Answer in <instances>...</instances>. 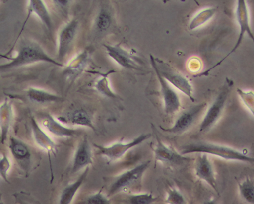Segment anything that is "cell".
Returning a JSON list of instances; mask_svg holds the SVG:
<instances>
[{"label": "cell", "instance_id": "cell-1", "mask_svg": "<svg viewBox=\"0 0 254 204\" xmlns=\"http://www.w3.org/2000/svg\"><path fill=\"white\" fill-rule=\"evenodd\" d=\"M17 55L8 59L10 62L0 65V72L9 71L13 68L34 64L36 63L46 62L64 67L62 63L55 60L44 51L42 47L35 41L21 38L18 43Z\"/></svg>", "mask_w": 254, "mask_h": 204}, {"label": "cell", "instance_id": "cell-2", "mask_svg": "<svg viewBox=\"0 0 254 204\" xmlns=\"http://www.w3.org/2000/svg\"><path fill=\"white\" fill-rule=\"evenodd\" d=\"M182 155L191 153H206L226 160L238 161L252 164L254 159L248 154L226 146L206 142H195L182 145L179 148Z\"/></svg>", "mask_w": 254, "mask_h": 204}, {"label": "cell", "instance_id": "cell-3", "mask_svg": "<svg viewBox=\"0 0 254 204\" xmlns=\"http://www.w3.org/2000/svg\"><path fill=\"white\" fill-rule=\"evenodd\" d=\"M150 62L152 67L155 68L160 75L177 89L187 95L190 100L195 101L193 96V90L191 84L186 77L179 73L168 63L164 61L154 58L150 55Z\"/></svg>", "mask_w": 254, "mask_h": 204}, {"label": "cell", "instance_id": "cell-4", "mask_svg": "<svg viewBox=\"0 0 254 204\" xmlns=\"http://www.w3.org/2000/svg\"><path fill=\"white\" fill-rule=\"evenodd\" d=\"M233 84V82L230 80H226L222 89L221 90L219 95L215 98L213 103L209 107L205 117L201 121L199 129L200 132H206L209 131L219 120L221 116H222L223 109L225 108L229 95H230Z\"/></svg>", "mask_w": 254, "mask_h": 204}, {"label": "cell", "instance_id": "cell-5", "mask_svg": "<svg viewBox=\"0 0 254 204\" xmlns=\"http://www.w3.org/2000/svg\"><path fill=\"white\" fill-rule=\"evenodd\" d=\"M150 162V161L143 162L117 176L110 187L107 197H111L121 191H125V190L139 184Z\"/></svg>", "mask_w": 254, "mask_h": 204}, {"label": "cell", "instance_id": "cell-6", "mask_svg": "<svg viewBox=\"0 0 254 204\" xmlns=\"http://www.w3.org/2000/svg\"><path fill=\"white\" fill-rule=\"evenodd\" d=\"M151 136V134H142L136 138L127 143L118 142L111 145L107 146V147L96 144H93V146L98 150L99 155L104 157V158L110 160V161H115L122 158L127 151L141 144L145 140L150 138Z\"/></svg>", "mask_w": 254, "mask_h": 204}, {"label": "cell", "instance_id": "cell-7", "mask_svg": "<svg viewBox=\"0 0 254 204\" xmlns=\"http://www.w3.org/2000/svg\"><path fill=\"white\" fill-rule=\"evenodd\" d=\"M236 15L237 23H238L239 26V38L238 39H237L236 45H234V48L232 49L230 53L226 55L224 59L221 60L219 63L215 65L214 67L210 68V69H209L210 70L215 67H216L218 65H219L226 58L230 56V55L237 50V49H238L240 45H241L243 40H244L245 34H247L251 39L254 40V35L250 26L249 10H248L247 0H237Z\"/></svg>", "mask_w": 254, "mask_h": 204}, {"label": "cell", "instance_id": "cell-8", "mask_svg": "<svg viewBox=\"0 0 254 204\" xmlns=\"http://www.w3.org/2000/svg\"><path fill=\"white\" fill-rule=\"evenodd\" d=\"M206 103H201L190 107L179 116L176 121L175 125L170 128L162 129L167 133L173 134H182L191 127L197 119L201 111L205 109Z\"/></svg>", "mask_w": 254, "mask_h": 204}, {"label": "cell", "instance_id": "cell-9", "mask_svg": "<svg viewBox=\"0 0 254 204\" xmlns=\"http://www.w3.org/2000/svg\"><path fill=\"white\" fill-rule=\"evenodd\" d=\"M153 131L154 130L153 129ZM157 140L155 147L153 148L154 159L165 164L181 165L190 161V158H186L181 153L179 154L175 150L165 145L162 142L158 134L154 131Z\"/></svg>", "mask_w": 254, "mask_h": 204}, {"label": "cell", "instance_id": "cell-10", "mask_svg": "<svg viewBox=\"0 0 254 204\" xmlns=\"http://www.w3.org/2000/svg\"><path fill=\"white\" fill-rule=\"evenodd\" d=\"M153 69L155 71L157 79L161 85V92L164 100L165 112L168 115L175 114L181 107L179 95L166 80L160 75L156 68H153Z\"/></svg>", "mask_w": 254, "mask_h": 204}, {"label": "cell", "instance_id": "cell-11", "mask_svg": "<svg viewBox=\"0 0 254 204\" xmlns=\"http://www.w3.org/2000/svg\"><path fill=\"white\" fill-rule=\"evenodd\" d=\"M110 58L121 67L134 70H141L137 58L124 50L120 45H104Z\"/></svg>", "mask_w": 254, "mask_h": 204}, {"label": "cell", "instance_id": "cell-12", "mask_svg": "<svg viewBox=\"0 0 254 204\" xmlns=\"http://www.w3.org/2000/svg\"><path fill=\"white\" fill-rule=\"evenodd\" d=\"M78 29V22L72 20L63 27L59 37V49L57 59L62 60L67 54L69 48L76 37Z\"/></svg>", "mask_w": 254, "mask_h": 204}, {"label": "cell", "instance_id": "cell-13", "mask_svg": "<svg viewBox=\"0 0 254 204\" xmlns=\"http://www.w3.org/2000/svg\"><path fill=\"white\" fill-rule=\"evenodd\" d=\"M195 170L197 177L205 181L217 194H219V188L215 177L213 168L209 161L208 154L200 153L196 161Z\"/></svg>", "mask_w": 254, "mask_h": 204}, {"label": "cell", "instance_id": "cell-14", "mask_svg": "<svg viewBox=\"0 0 254 204\" xmlns=\"http://www.w3.org/2000/svg\"><path fill=\"white\" fill-rule=\"evenodd\" d=\"M93 164L92 147L86 136L79 143L74 154L72 173H76Z\"/></svg>", "mask_w": 254, "mask_h": 204}, {"label": "cell", "instance_id": "cell-15", "mask_svg": "<svg viewBox=\"0 0 254 204\" xmlns=\"http://www.w3.org/2000/svg\"><path fill=\"white\" fill-rule=\"evenodd\" d=\"M41 125L44 129L54 136L62 138H68L75 136L79 129L68 128L50 115H46L41 119Z\"/></svg>", "mask_w": 254, "mask_h": 204}, {"label": "cell", "instance_id": "cell-16", "mask_svg": "<svg viewBox=\"0 0 254 204\" xmlns=\"http://www.w3.org/2000/svg\"><path fill=\"white\" fill-rule=\"evenodd\" d=\"M27 10V17L18 37H20L21 32H23L24 27L26 25L27 21H28L30 16L33 14L37 16L49 31L51 32L52 28L51 16L44 0H29Z\"/></svg>", "mask_w": 254, "mask_h": 204}, {"label": "cell", "instance_id": "cell-17", "mask_svg": "<svg viewBox=\"0 0 254 204\" xmlns=\"http://www.w3.org/2000/svg\"><path fill=\"white\" fill-rule=\"evenodd\" d=\"M9 148L12 154L18 164L21 165L24 171H28L30 161H31V153L30 148L21 140L10 137Z\"/></svg>", "mask_w": 254, "mask_h": 204}, {"label": "cell", "instance_id": "cell-18", "mask_svg": "<svg viewBox=\"0 0 254 204\" xmlns=\"http://www.w3.org/2000/svg\"><path fill=\"white\" fill-rule=\"evenodd\" d=\"M13 119L14 114L12 102L5 99L0 106V142L2 144H4L7 139Z\"/></svg>", "mask_w": 254, "mask_h": 204}, {"label": "cell", "instance_id": "cell-19", "mask_svg": "<svg viewBox=\"0 0 254 204\" xmlns=\"http://www.w3.org/2000/svg\"><path fill=\"white\" fill-rule=\"evenodd\" d=\"M31 128L33 137L37 144L49 154H55L57 151L56 144L34 118L31 119Z\"/></svg>", "mask_w": 254, "mask_h": 204}, {"label": "cell", "instance_id": "cell-20", "mask_svg": "<svg viewBox=\"0 0 254 204\" xmlns=\"http://www.w3.org/2000/svg\"><path fill=\"white\" fill-rule=\"evenodd\" d=\"M89 170L90 166L85 168L84 172L79 176L78 179H77L73 183L68 185V186L63 190L60 197L59 202L60 204H69L72 202L80 187L82 186L85 179H86L88 173H89Z\"/></svg>", "mask_w": 254, "mask_h": 204}, {"label": "cell", "instance_id": "cell-21", "mask_svg": "<svg viewBox=\"0 0 254 204\" xmlns=\"http://www.w3.org/2000/svg\"><path fill=\"white\" fill-rule=\"evenodd\" d=\"M26 95L30 101L37 104L56 103L63 100V98L59 95L35 87L29 88L27 90Z\"/></svg>", "mask_w": 254, "mask_h": 204}, {"label": "cell", "instance_id": "cell-22", "mask_svg": "<svg viewBox=\"0 0 254 204\" xmlns=\"http://www.w3.org/2000/svg\"><path fill=\"white\" fill-rule=\"evenodd\" d=\"M87 60V54H80L78 59L74 60L70 65L67 66V69H66V75H67L68 78L73 79L81 73L85 68L86 67Z\"/></svg>", "mask_w": 254, "mask_h": 204}, {"label": "cell", "instance_id": "cell-23", "mask_svg": "<svg viewBox=\"0 0 254 204\" xmlns=\"http://www.w3.org/2000/svg\"><path fill=\"white\" fill-rule=\"evenodd\" d=\"M112 18L110 13L105 8H102L96 15L94 26L97 31L103 32L107 31L112 26Z\"/></svg>", "mask_w": 254, "mask_h": 204}, {"label": "cell", "instance_id": "cell-24", "mask_svg": "<svg viewBox=\"0 0 254 204\" xmlns=\"http://www.w3.org/2000/svg\"><path fill=\"white\" fill-rule=\"evenodd\" d=\"M70 122L73 125L79 126L82 127H86L95 131V126L93 125L92 118L90 115L83 110H78L74 112L70 115Z\"/></svg>", "mask_w": 254, "mask_h": 204}, {"label": "cell", "instance_id": "cell-25", "mask_svg": "<svg viewBox=\"0 0 254 204\" xmlns=\"http://www.w3.org/2000/svg\"><path fill=\"white\" fill-rule=\"evenodd\" d=\"M216 11L217 9L214 7L207 8V9L200 11L190 21L189 25L190 29L195 30L207 23L215 15Z\"/></svg>", "mask_w": 254, "mask_h": 204}, {"label": "cell", "instance_id": "cell-26", "mask_svg": "<svg viewBox=\"0 0 254 204\" xmlns=\"http://www.w3.org/2000/svg\"><path fill=\"white\" fill-rule=\"evenodd\" d=\"M240 194L247 203L254 204V184L253 179L247 178L239 183Z\"/></svg>", "mask_w": 254, "mask_h": 204}, {"label": "cell", "instance_id": "cell-27", "mask_svg": "<svg viewBox=\"0 0 254 204\" xmlns=\"http://www.w3.org/2000/svg\"><path fill=\"white\" fill-rule=\"evenodd\" d=\"M158 198L154 197L151 194L127 195L124 202L133 204H149L156 202Z\"/></svg>", "mask_w": 254, "mask_h": 204}, {"label": "cell", "instance_id": "cell-28", "mask_svg": "<svg viewBox=\"0 0 254 204\" xmlns=\"http://www.w3.org/2000/svg\"><path fill=\"white\" fill-rule=\"evenodd\" d=\"M109 73L104 74L102 76L101 78L99 79L95 84V88L101 95L110 98L117 99L118 96L113 92L109 86L108 75Z\"/></svg>", "mask_w": 254, "mask_h": 204}, {"label": "cell", "instance_id": "cell-29", "mask_svg": "<svg viewBox=\"0 0 254 204\" xmlns=\"http://www.w3.org/2000/svg\"><path fill=\"white\" fill-rule=\"evenodd\" d=\"M165 203L169 204H186V200L180 192L175 189L168 190V195Z\"/></svg>", "mask_w": 254, "mask_h": 204}, {"label": "cell", "instance_id": "cell-30", "mask_svg": "<svg viewBox=\"0 0 254 204\" xmlns=\"http://www.w3.org/2000/svg\"><path fill=\"white\" fill-rule=\"evenodd\" d=\"M1 156V155H0ZM11 162L6 154H3L0 156V176L4 179L7 183H9L7 179V173L10 170Z\"/></svg>", "mask_w": 254, "mask_h": 204}, {"label": "cell", "instance_id": "cell-31", "mask_svg": "<svg viewBox=\"0 0 254 204\" xmlns=\"http://www.w3.org/2000/svg\"><path fill=\"white\" fill-rule=\"evenodd\" d=\"M82 203L85 204H108L110 203V201L108 199L107 196L106 197V196L102 194L100 191L89 196Z\"/></svg>", "mask_w": 254, "mask_h": 204}, {"label": "cell", "instance_id": "cell-32", "mask_svg": "<svg viewBox=\"0 0 254 204\" xmlns=\"http://www.w3.org/2000/svg\"><path fill=\"white\" fill-rule=\"evenodd\" d=\"M238 92L244 103L251 110L254 112V94L253 92H244V91L239 89Z\"/></svg>", "mask_w": 254, "mask_h": 204}, {"label": "cell", "instance_id": "cell-33", "mask_svg": "<svg viewBox=\"0 0 254 204\" xmlns=\"http://www.w3.org/2000/svg\"><path fill=\"white\" fill-rule=\"evenodd\" d=\"M55 7L63 12H65L72 0H51Z\"/></svg>", "mask_w": 254, "mask_h": 204}, {"label": "cell", "instance_id": "cell-34", "mask_svg": "<svg viewBox=\"0 0 254 204\" xmlns=\"http://www.w3.org/2000/svg\"><path fill=\"white\" fill-rule=\"evenodd\" d=\"M161 1H162V2H164V3H166V2L169 1L170 0H161Z\"/></svg>", "mask_w": 254, "mask_h": 204}, {"label": "cell", "instance_id": "cell-35", "mask_svg": "<svg viewBox=\"0 0 254 204\" xmlns=\"http://www.w3.org/2000/svg\"><path fill=\"white\" fill-rule=\"evenodd\" d=\"M181 1L182 2H186V0H181ZM195 2H197V4H198L197 2V1H195Z\"/></svg>", "mask_w": 254, "mask_h": 204}, {"label": "cell", "instance_id": "cell-36", "mask_svg": "<svg viewBox=\"0 0 254 204\" xmlns=\"http://www.w3.org/2000/svg\"><path fill=\"white\" fill-rule=\"evenodd\" d=\"M0 203H2L1 201H0Z\"/></svg>", "mask_w": 254, "mask_h": 204}]
</instances>
